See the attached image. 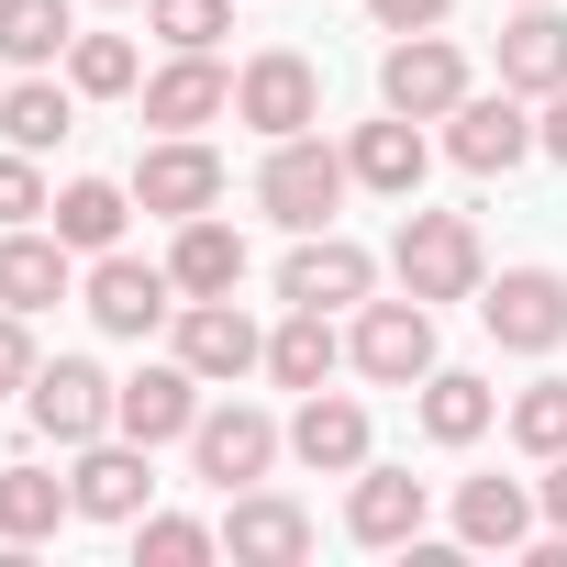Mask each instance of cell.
I'll return each mask as SVG.
<instances>
[{
    "instance_id": "cell-27",
    "label": "cell",
    "mask_w": 567,
    "mask_h": 567,
    "mask_svg": "<svg viewBox=\"0 0 567 567\" xmlns=\"http://www.w3.org/2000/svg\"><path fill=\"white\" fill-rule=\"evenodd\" d=\"M489 412H501L489 379H467V368H434V379H423V434H434V445H478Z\"/></svg>"
},
{
    "instance_id": "cell-33",
    "label": "cell",
    "mask_w": 567,
    "mask_h": 567,
    "mask_svg": "<svg viewBox=\"0 0 567 567\" xmlns=\"http://www.w3.org/2000/svg\"><path fill=\"white\" fill-rule=\"evenodd\" d=\"M145 23H156L178 56H212V45H223V23H234V0H145Z\"/></svg>"
},
{
    "instance_id": "cell-20",
    "label": "cell",
    "mask_w": 567,
    "mask_h": 567,
    "mask_svg": "<svg viewBox=\"0 0 567 567\" xmlns=\"http://www.w3.org/2000/svg\"><path fill=\"white\" fill-rule=\"evenodd\" d=\"M167 278H178L189 301L245 290V234H234V223H212V212H189V223H178V245H167Z\"/></svg>"
},
{
    "instance_id": "cell-22",
    "label": "cell",
    "mask_w": 567,
    "mask_h": 567,
    "mask_svg": "<svg viewBox=\"0 0 567 567\" xmlns=\"http://www.w3.org/2000/svg\"><path fill=\"white\" fill-rule=\"evenodd\" d=\"M523 534H534V489H523V478H467V489H456V545L512 556Z\"/></svg>"
},
{
    "instance_id": "cell-18",
    "label": "cell",
    "mask_w": 567,
    "mask_h": 567,
    "mask_svg": "<svg viewBox=\"0 0 567 567\" xmlns=\"http://www.w3.org/2000/svg\"><path fill=\"white\" fill-rule=\"evenodd\" d=\"M223 112H234V79H223L212 56H178V68L145 79V123H156V134H200V123H223Z\"/></svg>"
},
{
    "instance_id": "cell-17",
    "label": "cell",
    "mask_w": 567,
    "mask_h": 567,
    "mask_svg": "<svg viewBox=\"0 0 567 567\" xmlns=\"http://www.w3.org/2000/svg\"><path fill=\"white\" fill-rule=\"evenodd\" d=\"M346 534H357V545H423V478H412V467H357Z\"/></svg>"
},
{
    "instance_id": "cell-39",
    "label": "cell",
    "mask_w": 567,
    "mask_h": 567,
    "mask_svg": "<svg viewBox=\"0 0 567 567\" xmlns=\"http://www.w3.org/2000/svg\"><path fill=\"white\" fill-rule=\"evenodd\" d=\"M545 523L567 534V456H545Z\"/></svg>"
},
{
    "instance_id": "cell-36",
    "label": "cell",
    "mask_w": 567,
    "mask_h": 567,
    "mask_svg": "<svg viewBox=\"0 0 567 567\" xmlns=\"http://www.w3.org/2000/svg\"><path fill=\"white\" fill-rule=\"evenodd\" d=\"M34 312H0V390H34Z\"/></svg>"
},
{
    "instance_id": "cell-29",
    "label": "cell",
    "mask_w": 567,
    "mask_h": 567,
    "mask_svg": "<svg viewBox=\"0 0 567 567\" xmlns=\"http://www.w3.org/2000/svg\"><path fill=\"white\" fill-rule=\"evenodd\" d=\"M0 134H12L23 156H45V145H68V134H79V112H68V90H56V79H23V90H0Z\"/></svg>"
},
{
    "instance_id": "cell-35",
    "label": "cell",
    "mask_w": 567,
    "mask_h": 567,
    "mask_svg": "<svg viewBox=\"0 0 567 567\" xmlns=\"http://www.w3.org/2000/svg\"><path fill=\"white\" fill-rule=\"evenodd\" d=\"M34 212H56V200H45V178H34V156L12 145V156H0V223H34Z\"/></svg>"
},
{
    "instance_id": "cell-7",
    "label": "cell",
    "mask_w": 567,
    "mask_h": 567,
    "mask_svg": "<svg viewBox=\"0 0 567 567\" xmlns=\"http://www.w3.org/2000/svg\"><path fill=\"white\" fill-rule=\"evenodd\" d=\"M357 368L379 379V390H412V379H434V301H368V323H357Z\"/></svg>"
},
{
    "instance_id": "cell-12",
    "label": "cell",
    "mask_w": 567,
    "mask_h": 567,
    "mask_svg": "<svg viewBox=\"0 0 567 567\" xmlns=\"http://www.w3.org/2000/svg\"><path fill=\"white\" fill-rule=\"evenodd\" d=\"M134 200H145V212H167V223H189V212H212V200H223V156H212V145H189V134H167V145H145Z\"/></svg>"
},
{
    "instance_id": "cell-10",
    "label": "cell",
    "mask_w": 567,
    "mask_h": 567,
    "mask_svg": "<svg viewBox=\"0 0 567 567\" xmlns=\"http://www.w3.org/2000/svg\"><path fill=\"white\" fill-rule=\"evenodd\" d=\"M445 145H456V167L467 178H501V167H523L534 156V123H523V90H467L456 112H445Z\"/></svg>"
},
{
    "instance_id": "cell-8",
    "label": "cell",
    "mask_w": 567,
    "mask_h": 567,
    "mask_svg": "<svg viewBox=\"0 0 567 567\" xmlns=\"http://www.w3.org/2000/svg\"><path fill=\"white\" fill-rule=\"evenodd\" d=\"M23 412H34V434H56V445H101V434H112V379H101L90 357H56V368H34Z\"/></svg>"
},
{
    "instance_id": "cell-34",
    "label": "cell",
    "mask_w": 567,
    "mask_h": 567,
    "mask_svg": "<svg viewBox=\"0 0 567 567\" xmlns=\"http://www.w3.org/2000/svg\"><path fill=\"white\" fill-rule=\"evenodd\" d=\"M68 79H79L90 101H123V90H134V45H123V34H79V45H68Z\"/></svg>"
},
{
    "instance_id": "cell-13",
    "label": "cell",
    "mask_w": 567,
    "mask_h": 567,
    "mask_svg": "<svg viewBox=\"0 0 567 567\" xmlns=\"http://www.w3.org/2000/svg\"><path fill=\"white\" fill-rule=\"evenodd\" d=\"M178 368H200V379H245V368H267V334L234 312V290H223V301H178Z\"/></svg>"
},
{
    "instance_id": "cell-11",
    "label": "cell",
    "mask_w": 567,
    "mask_h": 567,
    "mask_svg": "<svg viewBox=\"0 0 567 567\" xmlns=\"http://www.w3.org/2000/svg\"><path fill=\"white\" fill-rule=\"evenodd\" d=\"M501 90H523V101L567 90V12H556V0H512V23H501Z\"/></svg>"
},
{
    "instance_id": "cell-23",
    "label": "cell",
    "mask_w": 567,
    "mask_h": 567,
    "mask_svg": "<svg viewBox=\"0 0 567 567\" xmlns=\"http://www.w3.org/2000/svg\"><path fill=\"white\" fill-rule=\"evenodd\" d=\"M223 545L245 567H290V556H312V512L301 501H234L223 512Z\"/></svg>"
},
{
    "instance_id": "cell-1",
    "label": "cell",
    "mask_w": 567,
    "mask_h": 567,
    "mask_svg": "<svg viewBox=\"0 0 567 567\" xmlns=\"http://www.w3.org/2000/svg\"><path fill=\"white\" fill-rule=\"evenodd\" d=\"M346 189H357V167H346L334 145H312V134L267 145V167H256V200H267V223H290V234H323Z\"/></svg>"
},
{
    "instance_id": "cell-24",
    "label": "cell",
    "mask_w": 567,
    "mask_h": 567,
    "mask_svg": "<svg viewBox=\"0 0 567 567\" xmlns=\"http://www.w3.org/2000/svg\"><path fill=\"white\" fill-rule=\"evenodd\" d=\"M346 167H357V189H390V200H412V189H423V134H412V112H390V123H357Z\"/></svg>"
},
{
    "instance_id": "cell-38",
    "label": "cell",
    "mask_w": 567,
    "mask_h": 567,
    "mask_svg": "<svg viewBox=\"0 0 567 567\" xmlns=\"http://www.w3.org/2000/svg\"><path fill=\"white\" fill-rule=\"evenodd\" d=\"M534 145H545V156L567 167V90H545V123H534Z\"/></svg>"
},
{
    "instance_id": "cell-28",
    "label": "cell",
    "mask_w": 567,
    "mask_h": 567,
    "mask_svg": "<svg viewBox=\"0 0 567 567\" xmlns=\"http://www.w3.org/2000/svg\"><path fill=\"white\" fill-rule=\"evenodd\" d=\"M68 45H79L68 0H0V56H12V68H56Z\"/></svg>"
},
{
    "instance_id": "cell-2",
    "label": "cell",
    "mask_w": 567,
    "mask_h": 567,
    "mask_svg": "<svg viewBox=\"0 0 567 567\" xmlns=\"http://www.w3.org/2000/svg\"><path fill=\"white\" fill-rule=\"evenodd\" d=\"M390 267H401L412 301H467V290H478V223H467V212H401Z\"/></svg>"
},
{
    "instance_id": "cell-21",
    "label": "cell",
    "mask_w": 567,
    "mask_h": 567,
    "mask_svg": "<svg viewBox=\"0 0 567 567\" xmlns=\"http://www.w3.org/2000/svg\"><path fill=\"white\" fill-rule=\"evenodd\" d=\"M68 301V234H0V312H45Z\"/></svg>"
},
{
    "instance_id": "cell-5",
    "label": "cell",
    "mask_w": 567,
    "mask_h": 567,
    "mask_svg": "<svg viewBox=\"0 0 567 567\" xmlns=\"http://www.w3.org/2000/svg\"><path fill=\"white\" fill-rule=\"evenodd\" d=\"M478 323H489L512 357L567 346V278H556V267H512V278H489V290H478Z\"/></svg>"
},
{
    "instance_id": "cell-4",
    "label": "cell",
    "mask_w": 567,
    "mask_h": 567,
    "mask_svg": "<svg viewBox=\"0 0 567 567\" xmlns=\"http://www.w3.org/2000/svg\"><path fill=\"white\" fill-rule=\"evenodd\" d=\"M278 445H290V434H278L256 401H223V412L189 423V467H200L212 489H256V478L278 467Z\"/></svg>"
},
{
    "instance_id": "cell-3",
    "label": "cell",
    "mask_w": 567,
    "mask_h": 567,
    "mask_svg": "<svg viewBox=\"0 0 567 567\" xmlns=\"http://www.w3.org/2000/svg\"><path fill=\"white\" fill-rule=\"evenodd\" d=\"M234 123H256L267 145H290V134H312L323 123V79H312V56H290V45H267L245 79H234Z\"/></svg>"
},
{
    "instance_id": "cell-9",
    "label": "cell",
    "mask_w": 567,
    "mask_h": 567,
    "mask_svg": "<svg viewBox=\"0 0 567 567\" xmlns=\"http://www.w3.org/2000/svg\"><path fill=\"white\" fill-rule=\"evenodd\" d=\"M200 390H212V379L178 368V357H167V368H134V379L112 390V434H134V445H178V434L200 423Z\"/></svg>"
},
{
    "instance_id": "cell-32",
    "label": "cell",
    "mask_w": 567,
    "mask_h": 567,
    "mask_svg": "<svg viewBox=\"0 0 567 567\" xmlns=\"http://www.w3.org/2000/svg\"><path fill=\"white\" fill-rule=\"evenodd\" d=\"M512 445H523V456H567V379H534V390L512 401Z\"/></svg>"
},
{
    "instance_id": "cell-26",
    "label": "cell",
    "mask_w": 567,
    "mask_h": 567,
    "mask_svg": "<svg viewBox=\"0 0 567 567\" xmlns=\"http://www.w3.org/2000/svg\"><path fill=\"white\" fill-rule=\"evenodd\" d=\"M79 512V489H56L45 467H0V545H45Z\"/></svg>"
},
{
    "instance_id": "cell-6",
    "label": "cell",
    "mask_w": 567,
    "mask_h": 567,
    "mask_svg": "<svg viewBox=\"0 0 567 567\" xmlns=\"http://www.w3.org/2000/svg\"><path fill=\"white\" fill-rule=\"evenodd\" d=\"M379 101H390V112H412V123H445V112L467 101V56H456L445 34H401V45H390V68H379Z\"/></svg>"
},
{
    "instance_id": "cell-31",
    "label": "cell",
    "mask_w": 567,
    "mask_h": 567,
    "mask_svg": "<svg viewBox=\"0 0 567 567\" xmlns=\"http://www.w3.org/2000/svg\"><path fill=\"white\" fill-rule=\"evenodd\" d=\"M223 534L212 523H189V512H134V556L145 567H189V556H212Z\"/></svg>"
},
{
    "instance_id": "cell-16",
    "label": "cell",
    "mask_w": 567,
    "mask_h": 567,
    "mask_svg": "<svg viewBox=\"0 0 567 567\" xmlns=\"http://www.w3.org/2000/svg\"><path fill=\"white\" fill-rule=\"evenodd\" d=\"M167 290H178L167 267L101 256V267H90V323H101V334H156V323H167Z\"/></svg>"
},
{
    "instance_id": "cell-15",
    "label": "cell",
    "mask_w": 567,
    "mask_h": 567,
    "mask_svg": "<svg viewBox=\"0 0 567 567\" xmlns=\"http://www.w3.org/2000/svg\"><path fill=\"white\" fill-rule=\"evenodd\" d=\"M290 456H301L312 478H357V467H368V412L334 401V390H301V412H290Z\"/></svg>"
},
{
    "instance_id": "cell-37",
    "label": "cell",
    "mask_w": 567,
    "mask_h": 567,
    "mask_svg": "<svg viewBox=\"0 0 567 567\" xmlns=\"http://www.w3.org/2000/svg\"><path fill=\"white\" fill-rule=\"evenodd\" d=\"M368 12H379V34H434L456 0H368Z\"/></svg>"
},
{
    "instance_id": "cell-30",
    "label": "cell",
    "mask_w": 567,
    "mask_h": 567,
    "mask_svg": "<svg viewBox=\"0 0 567 567\" xmlns=\"http://www.w3.org/2000/svg\"><path fill=\"white\" fill-rule=\"evenodd\" d=\"M56 234H68L79 256H112V245H123V189H112V178H79V189H56Z\"/></svg>"
},
{
    "instance_id": "cell-14",
    "label": "cell",
    "mask_w": 567,
    "mask_h": 567,
    "mask_svg": "<svg viewBox=\"0 0 567 567\" xmlns=\"http://www.w3.org/2000/svg\"><path fill=\"white\" fill-rule=\"evenodd\" d=\"M278 301H301V312H346V301H368V245H346V234H301V256L278 267Z\"/></svg>"
},
{
    "instance_id": "cell-19",
    "label": "cell",
    "mask_w": 567,
    "mask_h": 567,
    "mask_svg": "<svg viewBox=\"0 0 567 567\" xmlns=\"http://www.w3.org/2000/svg\"><path fill=\"white\" fill-rule=\"evenodd\" d=\"M68 489H79V512H90V523H134L156 478H145V445H134V434H123V445L101 434V445H79V478H68Z\"/></svg>"
},
{
    "instance_id": "cell-25",
    "label": "cell",
    "mask_w": 567,
    "mask_h": 567,
    "mask_svg": "<svg viewBox=\"0 0 567 567\" xmlns=\"http://www.w3.org/2000/svg\"><path fill=\"white\" fill-rule=\"evenodd\" d=\"M334 357H346L334 312H301V301H290V323L267 334V379H278V390H323V379H334Z\"/></svg>"
}]
</instances>
